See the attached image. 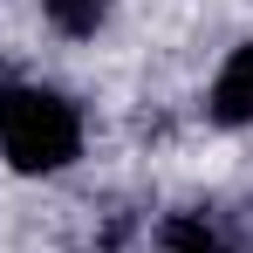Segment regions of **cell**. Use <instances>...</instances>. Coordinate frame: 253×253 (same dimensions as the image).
Instances as JSON below:
<instances>
[{"label":"cell","instance_id":"obj_1","mask_svg":"<svg viewBox=\"0 0 253 253\" xmlns=\"http://www.w3.org/2000/svg\"><path fill=\"white\" fill-rule=\"evenodd\" d=\"M0 151H7V165L14 171H62L76 165V151H83V117H76V103L69 96H55V89H0Z\"/></svg>","mask_w":253,"mask_h":253},{"label":"cell","instance_id":"obj_2","mask_svg":"<svg viewBox=\"0 0 253 253\" xmlns=\"http://www.w3.org/2000/svg\"><path fill=\"white\" fill-rule=\"evenodd\" d=\"M206 110H212V124H226V130L253 124V42H240L233 55H226V69H219V83H212Z\"/></svg>","mask_w":253,"mask_h":253},{"label":"cell","instance_id":"obj_3","mask_svg":"<svg viewBox=\"0 0 253 253\" xmlns=\"http://www.w3.org/2000/svg\"><path fill=\"white\" fill-rule=\"evenodd\" d=\"M158 253H233V233L212 212H171L158 226Z\"/></svg>","mask_w":253,"mask_h":253},{"label":"cell","instance_id":"obj_4","mask_svg":"<svg viewBox=\"0 0 253 253\" xmlns=\"http://www.w3.org/2000/svg\"><path fill=\"white\" fill-rule=\"evenodd\" d=\"M42 14L62 28V35L83 42V35H96V28L110 21V0H42Z\"/></svg>","mask_w":253,"mask_h":253}]
</instances>
